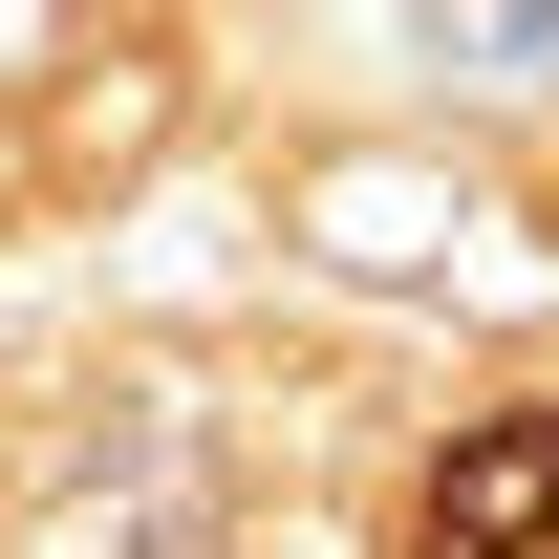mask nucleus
I'll use <instances>...</instances> for the list:
<instances>
[{
	"mask_svg": "<svg viewBox=\"0 0 559 559\" xmlns=\"http://www.w3.org/2000/svg\"><path fill=\"white\" fill-rule=\"evenodd\" d=\"M409 559H559V409H474L409 495Z\"/></svg>",
	"mask_w": 559,
	"mask_h": 559,
	"instance_id": "f257e3e1",
	"label": "nucleus"
}]
</instances>
